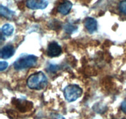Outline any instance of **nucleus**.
Listing matches in <instances>:
<instances>
[{"instance_id": "6", "label": "nucleus", "mask_w": 126, "mask_h": 119, "mask_svg": "<svg viewBox=\"0 0 126 119\" xmlns=\"http://www.w3.org/2000/svg\"><path fill=\"white\" fill-rule=\"evenodd\" d=\"M84 26L90 33H93L97 30V21L92 17H87L84 21Z\"/></svg>"}, {"instance_id": "7", "label": "nucleus", "mask_w": 126, "mask_h": 119, "mask_svg": "<svg viewBox=\"0 0 126 119\" xmlns=\"http://www.w3.org/2000/svg\"><path fill=\"white\" fill-rule=\"evenodd\" d=\"M15 53V49L13 46L7 45L4 46L1 50V57L2 59H8L11 58Z\"/></svg>"}, {"instance_id": "10", "label": "nucleus", "mask_w": 126, "mask_h": 119, "mask_svg": "<svg viewBox=\"0 0 126 119\" xmlns=\"http://www.w3.org/2000/svg\"><path fill=\"white\" fill-rule=\"evenodd\" d=\"M14 28L12 25L9 24H6L4 25L1 28V32L4 35L6 36H10L13 33Z\"/></svg>"}, {"instance_id": "14", "label": "nucleus", "mask_w": 126, "mask_h": 119, "mask_svg": "<svg viewBox=\"0 0 126 119\" xmlns=\"http://www.w3.org/2000/svg\"><path fill=\"white\" fill-rule=\"evenodd\" d=\"M59 66L57 65L50 64V66H49V71L54 73V72H56L59 69Z\"/></svg>"}, {"instance_id": "13", "label": "nucleus", "mask_w": 126, "mask_h": 119, "mask_svg": "<svg viewBox=\"0 0 126 119\" xmlns=\"http://www.w3.org/2000/svg\"><path fill=\"white\" fill-rule=\"evenodd\" d=\"M8 66V63L6 61H1L0 62V70L1 71H4V69H6V68Z\"/></svg>"}, {"instance_id": "12", "label": "nucleus", "mask_w": 126, "mask_h": 119, "mask_svg": "<svg viewBox=\"0 0 126 119\" xmlns=\"http://www.w3.org/2000/svg\"><path fill=\"white\" fill-rule=\"evenodd\" d=\"M77 29V27L72 26L71 24H66L65 26V30L67 33H71L74 32V30Z\"/></svg>"}, {"instance_id": "9", "label": "nucleus", "mask_w": 126, "mask_h": 119, "mask_svg": "<svg viewBox=\"0 0 126 119\" xmlns=\"http://www.w3.org/2000/svg\"><path fill=\"white\" fill-rule=\"evenodd\" d=\"M0 12H1V16L6 18L11 19L15 15V12L9 9L6 7H4L2 5H1V9H0Z\"/></svg>"}, {"instance_id": "11", "label": "nucleus", "mask_w": 126, "mask_h": 119, "mask_svg": "<svg viewBox=\"0 0 126 119\" xmlns=\"http://www.w3.org/2000/svg\"><path fill=\"white\" fill-rule=\"evenodd\" d=\"M119 9L122 13L126 15V0H123L119 2Z\"/></svg>"}, {"instance_id": "15", "label": "nucleus", "mask_w": 126, "mask_h": 119, "mask_svg": "<svg viewBox=\"0 0 126 119\" xmlns=\"http://www.w3.org/2000/svg\"><path fill=\"white\" fill-rule=\"evenodd\" d=\"M121 109L124 113L126 114V99L124 100L121 104Z\"/></svg>"}, {"instance_id": "2", "label": "nucleus", "mask_w": 126, "mask_h": 119, "mask_svg": "<svg viewBox=\"0 0 126 119\" xmlns=\"http://www.w3.org/2000/svg\"><path fill=\"white\" fill-rule=\"evenodd\" d=\"M37 63V57L33 55H25L21 56L14 63V67L16 70H22L31 68Z\"/></svg>"}, {"instance_id": "1", "label": "nucleus", "mask_w": 126, "mask_h": 119, "mask_svg": "<svg viewBox=\"0 0 126 119\" xmlns=\"http://www.w3.org/2000/svg\"><path fill=\"white\" fill-rule=\"evenodd\" d=\"M27 83L30 89L42 90L47 85V78L43 72H38L32 74L27 79Z\"/></svg>"}, {"instance_id": "5", "label": "nucleus", "mask_w": 126, "mask_h": 119, "mask_svg": "<svg viewBox=\"0 0 126 119\" xmlns=\"http://www.w3.org/2000/svg\"><path fill=\"white\" fill-rule=\"evenodd\" d=\"M62 47L56 42H52L48 45L47 53L50 57H57L62 53Z\"/></svg>"}, {"instance_id": "8", "label": "nucleus", "mask_w": 126, "mask_h": 119, "mask_svg": "<svg viewBox=\"0 0 126 119\" xmlns=\"http://www.w3.org/2000/svg\"><path fill=\"white\" fill-rule=\"evenodd\" d=\"M73 4L68 0H63V2L58 6V11L63 15H66L70 12V10L72 8Z\"/></svg>"}, {"instance_id": "3", "label": "nucleus", "mask_w": 126, "mask_h": 119, "mask_svg": "<svg viewBox=\"0 0 126 119\" xmlns=\"http://www.w3.org/2000/svg\"><path fill=\"white\" fill-rule=\"evenodd\" d=\"M82 90L78 85L71 84L68 85L64 89V96L69 102L75 101L81 96Z\"/></svg>"}, {"instance_id": "4", "label": "nucleus", "mask_w": 126, "mask_h": 119, "mask_svg": "<svg viewBox=\"0 0 126 119\" xmlns=\"http://www.w3.org/2000/svg\"><path fill=\"white\" fill-rule=\"evenodd\" d=\"M26 5L31 9H44L47 6V0H27Z\"/></svg>"}]
</instances>
